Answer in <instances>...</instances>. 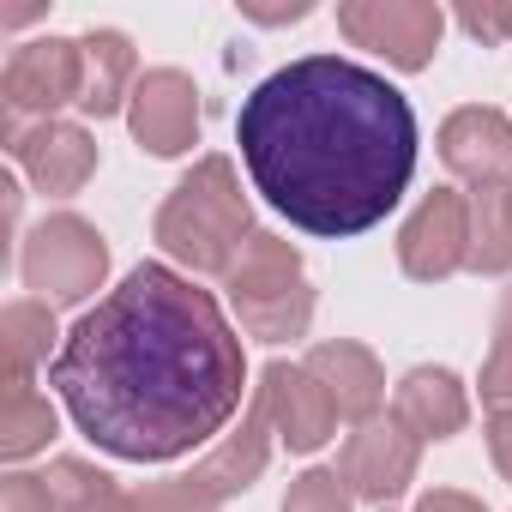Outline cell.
<instances>
[{
  "instance_id": "d4e9b609",
  "label": "cell",
  "mask_w": 512,
  "mask_h": 512,
  "mask_svg": "<svg viewBox=\"0 0 512 512\" xmlns=\"http://www.w3.org/2000/svg\"><path fill=\"white\" fill-rule=\"evenodd\" d=\"M0 512H61V500H55V488H49V476H7L0 482Z\"/></svg>"
},
{
  "instance_id": "d6986e66",
  "label": "cell",
  "mask_w": 512,
  "mask_h": 512,
  "mask_svg": "<svg viewBox=\"0 0 512 512\" xmlns=\"http://www.w3.org/2000/svg\"><path fill=\"white\" fill-rule=\"evenodd\" d=\"M0 332H7V386H31L37 362H55V308L49 302H13L0 314Z\"/></svg>"
},
{
  "instance_id": "ac0fdd59",
  "label": "cell",
  "mask_w": 512,
  "mask_h": 512,
  "mask_svg": "<svg viewBox=\"0 0 512 512\" xmlns=\"http://www.w3.org/2000/svg\"><path fill=\"white\" fill-rule=\"evenodd\" d=\"M470 272H512V181L470 193Z\"/></svg>"
},
{
  "instance_id": "6da1fadb",
  "label": "cell",
  "mask_w": 512,
  "mask_h": 512,
  "mask_svg": "<svg viewBox=\"0 0 512 512\" xmlns=\"http://www.w3.org/2000/svg\"><path fill=\"white\" fill-rule=\"evenodd\" d=\"M49 386L85 440L163 464L229 428L247 356L223 308L169 266H133L55 350Z\"/></svg>"
},
{
  "instance_id": "9a60e30c",
  "label": "cell",
  "mask_w": 512,
  "mask_h": 512,
  "mask_svg": "<svg viewBox=\"0 0 512 512\" xmlns=\"http://www.w3.org/2000/svg\"><path fill=\"white\" fill-rule=\"evenodd\" d=\"M392 422L422 446V440H452L470 422V398L446 368H416L392 392Z\"/></svg>"
},
{
  "instance_id": "52a82bcc",
  "label": "cell",
  "mask_w": 512,
  "mask_h": 512,
  "mask_svg": "<svg viewBox=\"0 0 512 512\" xmlns=\"http://www.w3.org/2000/svg\"><path fill=\"white\" fill-rule=\"evenodd\" d=\"M338 31L356 49L386 55L398 73H416V67L434 61L446 13L434 7V0H344V7H338Z\"/></svg>"
},
{
  "instance_id": "5bb4252c",
  "label": "cell",
  "mask_w": 512,
  "mask_h": 512,
  "mask_svg": "<svg viewBox=\"0 0 512 512\" xmlns=\"http://www.w3.org/2000/svg\"><path fill=\"white\" fill-rule=\"evenodd\" d=\"M308 374L332 392V404H338L344 422H374L380 404H386V374H380L374 350H362V344H350V338L314 344V350H308Z\"/></svg>"
},
{
  "instance_id": "e0dca14e",
  "label": "cell",
  "mask_w": 512,
  "mask_h": 512,
  "mask_svg": "<svg viewBox=\"0 0 512 512\" xmlns=\"http://www.w3.org/2000/svg\"><path fill=\"white\" fill-rule=\"evenodd\" d=\"M133 85H139V61H133V43L121 31H91L85 37V97L79 109L85 115H115L121 103H133Z\"/></svg>"
},
{
  "instance_id": "8fae6325",
  "label": "cell",
  "mask_w": 512,
  "mask_h": 512,
  "mask_svg": "<svg viewBox=\"0 0 512 512\" xmlns=\"http://www.w3.org/2000/svg\"><path fill=\"white\" fill-rule=\"evenodd\" d=\"M260 410H266L272 434L290 452H314V446H326L338 434V404L308 374V362H272L260 374Z\"/></svg>"
},
{
  "instance_id": "9c48e42d",
  "label": "cell",
  "mask_w": 512,
  "mask_h": 512,
  "mask_svg": "<svg viewBox=\"0 0 512 512\" xmlns=\"http://www.w3.org/2000/svg\"><path fill=\"white\" fill-rule=\"evenodd\" d=\"M416 452H422V446H416L392 416H374V422H356V428H350V440H344V452H338V476L350 482L356 500L392 506V500L410 488V476H416Z\"/></svg>"
},
{
  "instance_id": "5b68a950",
  "label": "cell",
  "mask_w": 512,
  "mask_h": 512,
  "mask_svg": "<svg viewBox=\"0 0 512 512\" xmlns=\"http://www.w3.org/2000/svg\"><path fill=\"white\" fill-rule=\"evenodd\" d=\"M19 272H25V290H37V302H85L103 290L109 278V241L97 235V223L73 217V211H55L31 229L25 253H19Z\"/></svg>"
},
{
  "instance_id": "2e32d148",
  "label": "cell",
  "mask_w": 512,
  "mask_h": 512,
  "mask_svg": "<svg viewBox=\"0 0 512 512\" xmlns=\"http://www.w3.org/2000/svg\"><path fill=\"white\" fill-rule=\"evenodd\" d=\"M266 458H272V422H266V410H260V398L247 404V416H241V428L193 470V482L211 494V500H229V494H241V488H253L260 482V470H266Z\"/></svg>"
},
{
  "instance_id": "83f0119b",
  "label": "cell",
  "mask_w": 512,
  "mask_h": 512,
  "mask_svg": "<svg viewBox=\"0 0 512 512\" xmlns=\"http://www.w3.org/2000/svg\"><path fill=\"white\" fill-rule=\"evenodd\" d=\"M416 512H488L476 494H458V488H434V494H422L416 500Z\"/></svg>"
},
{
  "instance_id": "cb8c5ba5",
  "label": "cell",
  "mask_w": 512,
  "mask_h": 512,
  "mask_svg": "<svg viewBox=\"0 0 512 512\" xmlns=\"http://www.w3.org/2000/svg\"><path fill=\"white\" fill-rule=\"evenodd\" d=\"M223 500H211L193 476H169V482H151L139 488V512H217Z\"/></svg>"
},
{
  "instance_id": "7a4b0ae2",
  "label": "cell",
  "mask_w": 512,
  "mask_h": 512,
  "mask_svg": "<svg viewBox=\"0 0 512 512\" xmlns=\"http://www.w3.org/2000/svg\"><path fill=\"white\" fill-rule=\"evenodd\" d=\"M235 139L266 205L332 241L374 229L416 175L404 91L344 55H302L253 85Z\"/></svg>"
},
{
  "instance_id": "ba28073f",
  "label": "cell",
  "mask_w": 512,
  "mask_h": 512,
  "mask_svg": "<svg viewBox=\"0 0 512 512\" xmlns=\"http://www.w3.org/2000/svg\"><path fill=\"white\" fill-rule=\"evenodd\" d=\"M398 266L416 284H440V278H452V272L470 266V199L464 193L434 187L416 205V217L398 235Z\"/></svg>"
},
{
  "instance_id": "4fadbf2b",
  "label": "cell",
  "mask_w": 512,
  "mask_h": 512,
  "mask_svg": "<svg viewBox=\"0 0 512 512\" xmlns=\"http://www.w3.org/2000/svg\"><path fill=\"white\" fill-rule=\"evenodd\" d=\"M440 157H446V169L452 175H464V181H506V169H512V121L500 115V109H458V115H446V127H440Z\"/></svg>"
},
{
  "instance_id": "484cf974",
  "label": "cell",
  "mask_w": 512,
  "mask_h": 512,
  "mask_svg": "<svg viewBox=\"0 0 512 512\" xmlns=\"http://www.w3.org/2000/svg\"><path fill=\"white\" fill-rule=\"evenodd\" d=\"M458 25L482 43H512V7H458Z\"/></svg>"
},
{
  "instance_id": "ffe728a7",
  "label": "cell",
  "mask_w": 512,
  "mask_h": 512,
  "mask_svg": "<svg viewBox=\"0 0 512 512\" xmlns=\"http://www.w3.org/2000/svg\"><path fill=\"white\" fill-rule=\"evenodd\" d=\"M49 488H55L61 512H139V494H121L115 476L91 470L85 458H55L49 464Z\"/></svg>"
},
{
  "instance_id": "30bf717a",
  "label": "cell",
  "mask_w": 512,
  "mask_h": 512,
  "mask_svg": "<svg viewBox=\"0 0 512 512\" xmlns=\"http://www.w3.org/2000/svg\"><path fill=\"white\" fill-rule=\"evenodd\" d=\"M127 121H133V139L151 151V157H181L199 145V91L181 67H151L139 73L133 85V103H127Z\"/></svg>"
},
{
  "instance_id": "f1b7e54d",
  "label": "cell",
  "mask_w": 512,
  "mask_h": 512,
  "mask_svg": "<svg viewBox=\"0 0 512 512\" xmlns=\"http://www.w3.org/2000/svg\"><path fill=\"white\" fill-rule=\"evenodd\" d=\"M247 19H266V25H284V19H308V7L296 0V7H260V0H241Z\"/></svg>"
},
{
  "instance_id": "7402d4cb",
  "label": "cell",
  "mask_w": 512,
  "mask_h": 512,
  "mask_svg": "<svg viewBox=\"0 0 512 512\" xmlns=\"http://www.w3.org/2000/svg\"><path fill=\"white\" fill-rule=\"evenodd\" d=\"M482 404L488 410H512V290L500 302V326H494V350L482 362Z\"/></svg>"
},
{
  "instance_id": "7c38bea8",
  "label": "cell",
  "mask_w": 512,
  "mask_h": 512,
  "mask_svg": "<svg viewBox=\"0 0 512 512\" xmlns=\"http://www.w3.org/2000/svg\"><path fill=\"white\" fill-rule=\"evenodd\" d=\"M7 151L49 199H73L97 175V145L73 121H31L25 133H7Z\"/></svg>"
},
{
  "instance_id": "277c9868",
  "label": "cell",
  "mask_w": 512,
  "mask_h": 512,
  "mask_svg": "<svg viewBox=\"0 0 512 512\" xmlns=\"http://www.w3.org/2000/svg\"><path fill=\"white\" fill-rule=\"evenodd\" d=\"M223 290L235 302L241 332L260 338V344L302 338L314 320V290L302 278V253L284 235H253L241 247V260L223 272Z\"/></svg>"
},
{
  "instance_id": "3957f363",
  "label": "cell",
  "mask_w": 512,
  "mask_h": 512,
  "mask_svg": "<svg viewBox=\"0 0 512 512\" xmlns=\"http://www.w3.org/2000/svg\"><path fill=\"white\" fill-rule=\"evenodd\" d=\"M260 235L253 229V211L241 199V181H235V163L229 157H205L193 163V175L175 181V193L163 199L157 211V241L169 260L193 266V272H229L241 260V247Z\"/></svg>"
},
{
  "instance_id": "44dd1931",
  "label": "cell",
  "mask_w": 512,
  "mask_h": 512,
  "mask_svg": "<svg viewBox=\"0 0 512 512\" xmlns=\"http://www.w3.org/2000/svg\"><path fill=\"white\" fill-rule=\"evenodd\" d=\"M49 440H55V404L31 386H7V398H0V452L31 458Z\"/></svg>"
},
{
  "instance_id": "8992f818",
  "label": "cell",
  "mask_w": 512,
  "mask_h": 512,
  "mask_svg": "<svg viewBox=\"0 0 512 512\" xmlns=\"http://www.w3.org/2000/svg\"><path fill=\"white\" fill-rule=\"evenodd\" d=\"M0 97H7V133H25V115L55 121V109L85 97V43L67 37L25 43L0 73Z\"/></svg>"
},
{
  "instance_id": "4316f807",
  "label": "cell",
  "mask_w": 512,
  "mask_h": 512,
  "mask_svg": "<svg viewBox=\"0 0 512 512\" xmlns=\"http://www.w3.org/2000/svg\"><path fill=\"white\" fill-rule=\"evenodd\" d=\"M488 452H494L500 476L512 482V410H494V416H488Z\"/></svg>"
},
{
  "instance_id": "603a6c76",
  "label": "cell",
  "mask_w": 512,
  "mask_h": 512,
  "mask_svg": "<svg viewBox=\"0 0 512 512\" xmlns=\"http://www.w3.org/2000/svg\"><path fill=\"white\" fill-rule=\"evenodd\" d=\"M350 482L338 476V470H308V476H296L290 482V494H284V512H350Z\"/></svg>"
}]
</instances>
